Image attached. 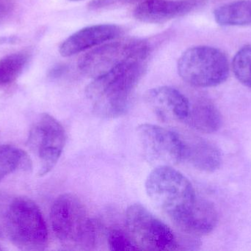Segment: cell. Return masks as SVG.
I'll return each instance as SVG.
<instances>
[{
    "label": "cell",
    "mask_w": 251,
    "mask_h": 251,
    "mask_svg": "<svg viewBox=\"0 0 251 251\" xmlns=\"http://www.w3.org/2000/svg\"><path fill=\"white\" fill-rule=\"evenodd\" d=\"M145 71V60H131L94 78L85 90L94 113L105 119L125 114Z\"/></svg>",
    "instance_id": "cell-1"
},
{
    "label": "cell",
    "mask_w": 251,
    "mask_h": 251,
    "mask_svg": "<svg viewBox=\"0 0 251 251\" xmlns=\"http://www.w3.org/2000/svg\"><path fill=\"white\" fill-rule=\"evenodd\" d=\"M0 238L22 251L47 248V225L39 208L31 199L0 193Z\"/></svg>",
    "instance_id": "cell-2"
},
{
    "label": "cell",
    "mask_w": 251,
    "mask_h": 251,
    "mask_svg": "<svg viewBox=\"0 0 251 251\" xmlns=\"http://www.w3.org/2000/svg\"><path fill=\"white\" fill-rule=\"evenodd\" d=\"M50 221L54 235L65 247L91 250L97 245V225L75 195L66 193L54 200Z\"/></svg>",
    "instance_id": "cell-3"
},
{
    "label": "cell",
    "mask_w": 251,
    "mask_h": 251,
    "mask_svg": "<svg viewBox=\"0 0 251 251\" xmlns=\"http://www.w3.org/2000/svg\"><path fill=\"white\" fill-rule=\"evenodd\" d=\"M148 196L171 220L187 211L196 200L190 181L173 167L155 168L146 181Z\"/></svg>",
    "instance_id": "cell-4"
},
{
    "label": "cell",
    "mask_w": 251,
    "mask_h": 251,
    "mask_svg": "<svg viewBox=\"0 0 251 251\" xmlns=\"http://www.w3.org/2000/svg\"><path fill=\"white\" fill-rule=\"evenodd\" d=\"M177 69L183 81L198 88L221 85L229 75V63L226 55L209 46L187 49L180 56Z\"/></svg>",
    "instance_id": "cell-5"
},
{
    "label": "cell",
    "mask_w": 251,
    "mask_h": 251,
    "mask_svg": "<svg viewBox=\"0 0 251 251\" xmlns=\"http://www.w3.org/2000/svg\"><path fill=\"white\" fill-rule=\"evenodd\" d=\"M126 225L140 250H178V239L174 231L141 204L135 203L127 209Z\"/></svg>",
    "instance_id": "cell-6"
},
{
    "label": "cell",
    "mask_w": 251,
    "mask_h": 251,
    "mask_svg": "<svg viewBox=\"0 0 251 251\" xmlns=\"http://www.w3.org/2000/svg\"><path fill=\"white\" fill-rule=\"evenodd\" d=\"M149 53L150 47L145 40L108 42L82 56L78 66L83 75L94 79L128 60H146Z\"/></svg>",
    "instance_id": "cell-7"
},
{
    "label": "cell",
    "mask_w": 251,
    "mask_h": 251,
    "mask_svg": "<svg viewBox=\"0 0 251 251\" xmlns=\"http://www.w3.org/2000/svg\"><path fill=\"white\" fill-rule=\"evenodd\" d=\"M63 125L51 115L43 113L31 128L28 147L39 162L38 175L44 176L57 165L66 144Z\"/></svg>",
    "instance_id": "cell-8"
},
{
    "label": "cell",
    "mask_w": 251,
    "mask_h": 251,
    "mask_svg": "<svg viewBox=\"0 0 251 251\" xmlns=\"http://www.w3.org/2000/svg\"><path fill=\"white\" fill-rule=\"evenodd\" d=\"M137 134L143 156L150 165L173 167L182 161L180 134L151 124L139 125Z\"/></svg>",
    "instance_id": "cell-9"
},
{
    "label": "cell",
    "mask_w": 251,
    "mask_h": 251,
    "mask_svg": "<svg viewBox=\"0 0 251 251\" xmlns=\"http://www.w3.org/2000/svg\"><path fill=\"white\" fill-rule=\"evenodd\" d=\"M145 98L149 109L163 122H184L188 116L190 100L176 88L156 87L149 90Z\"/></svg>",
    "instance_id": "cell-10"
},
{
    "label": "cell",
    "mask_w": 251,
    "mask_h": 251,
    "mask_svg": "<svg viewBox=\"0 0 251 251\" xmlns=\"http://www.w3.org/2000/svg\"><path fill=\"white\" fill-rule=\"evenodd\" d=\"M171 221L184 234L193 237H201L215 229L218 224V214L212 202L196 197L187 211Z\"/></svg>",
    "instance_id": "cell-11"
},
{
    "label": "cell",
    "mask_w": 251,
    "mask_h": 251,
    "mask_svg": "<svg viewBox=\"0 0 251 251\" xmlns=\"http://www.w3.org/2000/svg\"><path fill=\"white\" fill-rule=\"evenodd\" d=\"M122 32V28L116 25H91L79 29L66 38L60 46L59 51L63 57H70L112 41L118 38Z\"/></svg>",
    "instance_id": "cell-12"
},
{
    "label": "cell",
    "mask_w": 251,
    "mask_h": 251,
    "mask_svg": "<svg viewBox=\"0 0 251 251\" xmlns=\"http://www.w3.org/2000/svg\"><path fill=\"white\" fill-rule=\"evenodd\" d=\"M196 2L182 0H144L134 10L140 22L162 24L188 14L196 8Z\"/></svg>",
    "instance_id": "cell-13"
},
{
    "label": "cell",
    "mask_w": 251,
    "mask_h": 251,
    "mask_svg": "<svg viewBox=\"0 0 251 251\" xmlns=\"http://www.w3.org/2000/svg\"><path fill=\"white\" fill-rule=\"evenodd\" d=\"M181 136L182 141V161L200 171L212 172L222 164L221 150L215 144L198 137Z\"/></svg>",
    "instance_id": "cell-14"
},
{
    "label": "cell",
    "mask_w": 251,
    "mask_h": 251,
    "mask_svg": "<svg viewBox=\"0 0 251 251\" xmlns=\"http://www.w3.org/2000/svg\"><path fill=\"white\" fill-rule=\"evenodd\" d=\"M184 122L199 132L212 134L221 128L223 120L221 112L212 101L199 98L190 103L188 116Z\"/></svg>",
    "instance_id": "cell-15"
},
{
    "label": "cell",
    "mask_w": 251,
    "mask_h": 251,
    "mask_svg": "<svg viewBox=\"0 0 251 251\" xmlns=\"http://www.w3.org/2000/svg\"><path fill=\"white\" fill-rule=\"evenodd\" d=\"M217 23L224 26H251V0H237L220 6L214 12Z\"/></svg>",
    "instance_id": "cell-16"
},
{
    "label": "cell",
    "mask_w": 251,
    "mask_h": 251,
    "mask_svg": "<svg viewBox=\"0 0 251 251\" xmlns=\"http://www.w3.org/2000/svg\"><path fill=\"white\" fill-rule=\"evenodd\" d=\"M32 167V160L26 152L10 144L0 145V181L13 172Z\"/></svg>",
    "instance_id": "cell-17"
},
{
    "label": "cell",
    "mask_w": 251,
    "mask_h": 251,
    "mask_svg": "<svg viewBox=\"0 0 251 251\" xmlns=\"http://www.w3.org/2000/svg\"><path fill=\"white\" fill-rule=\"evenodd\" d=\"M29 60V55L25 52H18L0 59V86L14 82L22 74Z\"/></svg>",
    "instance_id": "cell-18"
},
{
    "label": "cell",
    "mask_w": 251,
    "mask_h": 251,
    "mask_svg": "<svg viewBox=\"0 0 251 251\" xmlns=\"http://www.w3.org/2000/svg\"><path fill=\"white\" fill-rule=\"evenodd\" d=\"M232 69L236 78L251 88V45L242 47L234 57Z\"/></svg>",
    "instance_id": "cell-19"
},
{
    "label": "cell",
    "mask_w": 251,
    "mask_h": 251,
    "mask_svg": "<svg viewBox=\"0 0 251 251\" xmlns=\"http://www.w3.org/2000/svg\"><path fill=\"white\" fill-rule=\"evenodd\" d=\"M107 243L110 250L113 251L140 250L128 232L117 228L110 230L107 235Z\"/></svg>",
    "instance_id": "cell-20"
},
{
    "label": "cell",
    "mask_w": 251,
    "mask_h": 251,
    "mask_svg": "<svg viewBox=\"0 0 251 251\" xmlns=\"http://www.w3.org/2000/svg\"><path fill=\"white\" fill-rule=\"evenodd\" d=\"M144 0H94L90 4V7L93 9L104 8L110 6L117 4H129V3L137 2Z\"/></svg>",
    "instance_id": "cell-21"
},
{
    "label": "cell",
    "mask_w": 251,
    "mask_h": 251,
    "mask_svg": "<svg viewBox=\"0 0 251 251\" xmlns=\"http://www.w3.org/2000/svg\"><path fill=\"white\" fill-rule=\"evenodd\" d=\"M14 9V0H0V25L10 17Z\"/></svg>",
    "instance_id": "cell-22"
},
{
    "label": "cell",
    "mask_w": 251,
    "mask_h": 251,
    "mask_svg": "<svg viewBox=\"0 0 251 251\" xmlns=\"http://www.w3.org/2000/svg\"><path fill=\"white\" fill-rule=\"evenodd\" d=\"M1 250H2V249H1V248L0 247V251H1Z\"/></svg>",
    "instance_id": "cell-23"
},
{
    "label": "cell",
    "mask_w": 251,
    "mask_h": 251,
    "mask_svg": "<svg viewBox=\"0 0 251 251\" xmlns=\"http://www.w3.org/2000/svg\"><path fill=\"white\" fill-rule=\"evenodd\" d=\"M73 1H78V0H73Z\"/></svg>",
    "instance_id": "cell-24"
}]
</instances>
